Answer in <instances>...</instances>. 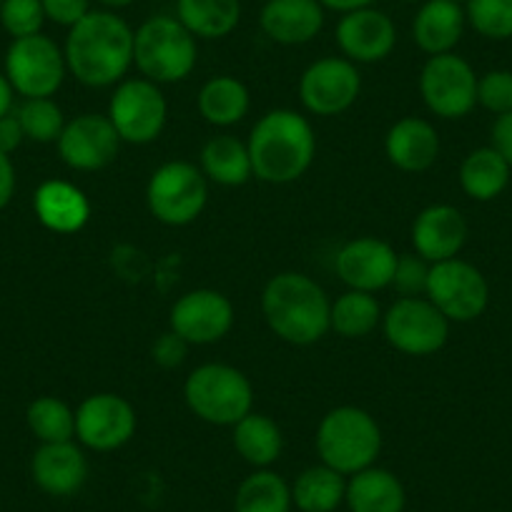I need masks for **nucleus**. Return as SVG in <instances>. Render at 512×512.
Returning a JSON list of instances; mask_svg holds the SVG:
<instances>
[{"mask_svg": "<svg viewBox=\"0 0 512 512\" xmlns=\"http://www.w3.org/2000/svg\"><path fill=\"white\" fill-rule=\"evenodd\" d=\"M452 3H457V6H462V8H465L467 3H470V0H452Z\"/></svg>", "mask_w": 512, "mask_h": 512, "instance_id": "09e8293b", "label": "nucleus"}, {"mask_svg": "<svg viewBox=\"0 0 512 512\" xmlns=\"http://www.w3.org/2000/svg\"><path fill=\"white\" fill-rule=\"evenodd\" d=\"M477 106L502 116L512 111V71L495 68L477 78Z\"/></svg>", "mask_w": 512, "mask_h": 512, "instance_id": "4c0bfd02", "label": "nucleus"}, {"mask_svg": "<svg viewBox=\"0 0 512 512\" xmlns=\"http://www.w3.org/2000/svg\"><path fill=\"white\" fill-rule=\"evenodd\" d=\"M322 3L324 11H334V13H352L359 11V8H369L374 6L377 0H319Z\"/></svg>", "mask_w": 512, "mask_h": 512, "instance_id": "a18cd8bd", "label": "nucleus"}, {"mask_svg": "<svg viewBox=\"0 0 512 512\" xmlns=\"http://www.w3.org/2000/svg\"><path fill=\"white\" fill-rule=\"evenodd\" d=\"M470 226L452 204L425 206L412 221V246L430 264L455 259L467 244Z\"/></svg>", "mask_w": 512, "mask_h": 512, "instance_id": "6ab92c4d", "label": "nucleus"}, {"mask_svg": "<svg viewBox=\"0 0 512 512\" xmlns=\"http://www.w3.org/2000/svg\"><path fill=\"white\" fill-rule=\"evenodd\" d=\"M465 28V8L452 0H425L412 18V41L427 56H442L455 51Z\"/></svg>", "mask_w": 512, "mask_h": 512, "instance_id": "b1692460", "label": "nucleus"}, {"mask_svg": "<svg viewBox=\"0 0 512 512\" xmlns=\"http://www.w3.org/2000/svg\"><path fill=\"white\" fill-rule=\"evenodd\" d=\"M314 445L322 465L352 477L377 462L382 452V427L362 407H334L319 422Z\"/></svg>", "mask_w": 512, "mask_h": 512, "instance_id": "20e7f679", "label": "nucleus"}, {"mask_svg": "<svg viewBox=\"0 0 512 512\" xmlns=\"http://www.w3.org/2000/svg\"><path fill=\"white\" fill-rule=\"evenodd\" d=\"M23 141H26V134H23L21 121H18V113H6V116L0 118V154L11 156Z\"/></svg>", "mask_w": 512, "mask_h": 512, "instance_id": "37998d69", "label": "nucleus"}, {"mask_svg": "<svg viewBox=\"0 0 512 512\" xmlns=\"http://www.w3.org/2000/svg\"><path fill=\"white\" fill-rule=\"evenodd\" d=\"M196 61V38L176 16H151L134 31V66L159 86L186 81Z\"/></svg>", "mask_w": 512, "mask_h": 512, "instance_id": "423d86ee", "label": "nucleus"}, {"mask_svg": "<svg viewBox=\"0 0 512 512\" xmlns=\"http://www.w3.org/2000/svg\"><path fill=\"white\" fill-rule=\"evenodd\" d=\"M189 347H191L189 342H184L179 334L169 329V332H164L154 342V347H151V357H154V362L159 364V367L176 369L184 364L186 354H189Z\"/></svg>", "mask_w": 512, "mask_h": 512, "instance_id": "a19ab883", "label": "nucleus"}, {"mask_svg": "<svg viewBox=\"0 0 512 512\" xmlns=\"http://www.w3.org/2000/svg\"><path fill=\"white\" fill-rule=\"evenodd\" d=\"M337 46L352 63H379L397 46V26L379 8H359L344 13L337 23Z\"/></svg>", "mask_w": 512, "mask_h": 512, "instance_id": "a211bd4d", "label": "nucleus"}, {"mask_svg": "<svg viewBox=\"0 0 512 512\" xmlns=\"http://www.w3.org/2000/svg\"><path fill=\"white\" fill-rule=\"evenodd\" d=\"M176 18L196 41H219L241 23V0H176Z\"/></svg>", "mask_w": 512, "mask_h": 512, "instance_id": "c85d7f7f", "label": "nucleus"}, {"mask_svg": "<svg viewBox=\"0 0 512 512\" xmlns=\"http://www.w3.org/2000/svg\"><path fill=\"white\" fill-rule=\"evenodd\" d=\"M234 512H292V485L274 470H254L236 487Z\"/></svg>", "mask_w": 512, "mask_h": 512, "instance_id": "473e14b6", "label": "nucleus"}, {"mask_svg": "<svg viewBox=\"0 0 512 512\" xmlns=\"http://www.w3.org/2000/svg\"><path fill=\"white\" fill-rule=\"evenodd\" d=\"M259 26L279 46H304L322 33L324 8L319 0H267Z\"/></svg>", "mask_w": 512, "mask_h": 512, "instance_id": "4be33fe9", "label": "nucleus"}, {"mask_svg": "<svg viewBox=\"0 0 512 512\" xmlns=\"http://www.w3.org/2000/svg\"><path fill=\"white\" fill-rule=\"evenodd\" d=\"M405 3H425V0H405Z\"/></svg>", "mask_w": 512, "mask_h": 512, "instance_id": "8fccbe9b", "label": "nucleus"}, {"mask_svg": "<svg viewBox=\"0 0 512 512\" xmlns=\"http://www.w3.org/2000/svg\"><path fill=\"white\" fill-rule=\"evenodd\" d=\"M41 3L43 13H46V21L63 28H73L93 11V0H41Z\"/></svg>", "mask_w": 512, "mask_h": 512, "instance_id": "ea45409f", "label": "nucleus"}, {"mask_svg": "<svg viewBox=\"0 0 512 512\" xmlns=\"http://www.w3.org/2000/svg\"><path fill=\"white\" fill-rule=\"evenodd\" d=\"M420 96L437 118H465L477 106L475 68L455 51L430 56L420 71Z\"/></svg>", "mask_w": 512, "mask_h": 512, "instance_id": "f8f14e48", "label": "nucleus"}, {"mask_svg": "<svg viewBox=\"0 0 512 512\" xmlns=\"http://www.w3.org/2000/svg\"><path fill=\"white\" fill-rule=\"evenodd\" d=\"M13 194H16V166L11 156L0 154V211L11 204Z\"/></svg>", "mask_w": 512, "mask_h": 512, "instance_id": "c03bdc74", "label": "nucleus"}, {"mask_svg": "<svg viewBox=\"0 0 512 512\" xmlns=\"http://www.w3.org/2000/svg\"><path fill=\"white\" fill-rule=\"evenodd\" d=\"M382 324V307L369 292L347 289L332 302L329 329L344 339H364Z\"/></svg>", "mask_w": 512, "mask_h": 512, "instance_id": "2f4dec72", "label": "nucleus"}, {"mask_svg": "<svg viewBox=\"0 0 512 512\" xmlns=\"http://www.w3.org/2000/svg\"><path fill=\"white\" fill-rule=\"evenodd\" d=\"M347 495V477L327 465L307 467L292 485V505L299 512H334Z\"/></svg>", "mask_w": 512, "mask_h": 512, "instance_id": "7c9ffc66", "label": "nucleus"}, {"mask_svg": "<svg viewBox=\"0 0 512 512\" xmlns=\"http://www.w3.org/2000/svg\"><path fill=\"white\" fill-rule=\"evenodd\" d=\"M397 251L377 236H357L347 241L334 256V272L347 289L377 294L392 287Z\"/></svg>", "mask_w": 512, "mask_h": 512, "instance_id": "f3484780", "label": "nucleus"}, {"mask_svg": "<svg viewBox=\"0 0 512 512\" xmlns=\"http://www.w3.org/2000/svg\"><path fill=\"white\" fill-rule=\"evenodd\" d=\"M246 146L256 179L284 186L294 184L312 169L317 134L307 116L292 108H274L254 123Z\"/></svg>", "mask_w": 512, "mask_h": 512, "instance_id": "f03ea898", "label": "nucleus"}, {"mask_svg": "<svg viewBox=\"0 0 512 512\" xmlns=\"http://www.w3.org/2000/svg\"><path fill=\"white\" fill-rule=\"evenodd\" d=\"M13 86L8 83L6 73H0V118L13 111Z\"/></svg>", "mask_w": 512, "mask_h": 512, "instance_id": "49530a36", "label": "nucleus"}, {"mask_svg": "<svg viewBox=\"0 0 512 512\" xmlns=\"http://www.w3.org/2000/svg\"><path fill=\"white\" fill-rule=\"evenodd\" d=\"M427 299L447 317V322L467 324L480 319L490 304V284L475 264L460 256L430 267Z\"/></svg>", "mask_w": 512, "mask_h": 512, "instance_id": "9b49d317", "label": "nucleus"}, {"mask_svg": "<svg viewBox=\"0 0 512 512\" xmlns=\"http://www.w3.org/2000/svg\"><path fill=\"white\" fill-rule=\"evenodd\" d=\"M16 113L26 139L36 144H56L66 128V116L53 98H26Z\"/></svg>", "mask_w": 512, "mask_h": 512, "instance_id": "f704fd0d", "label": "nucleus"}, {"mask_svg": "<svg viewBox=\"0 0 512 512\" xmlns=\"http://www.w3.org/2000/svg\"><path fill=\"white\" fill-rule=\"evenodd\" d=\"M379 327L387 344L407 357H430L450 339V322L427 297H400Z\"/></svg>", "mask_w": 512, "mask_h": 512, "instance_id": "1a4fd4ad", "label": "nucleus"}, {"mask_svg": "<svg viewBox=\"0 0 512 512\" xmlns=\"http://www.w3.org/2000/svg\"><path fill=\"white\" fill-rule=\"evenodd\" d=\"M349 512H405L407 492L400 477L384 467H367L347 480Z\"/></svg>", "mask_w": 512, "mask_h": 512, "instance_id": "393cba45", "label": "nucleus"}, {"mask_svg": "<svg viewBox=\"0 0 512 512\" xmlns=\"http://www.w3.org/2000/svg\"><path fill=\"white\" fill-rule=\"evenodd\" d=\"M58 144L61 161L73 171H101L116 161L121 136L103 113H81L66 121Z\"/></svg>", "mask_w": 512, "mask_h": 512, "instance_id": "dca6fc26", "label": "nucleus"}, {"mask_svg": "<svg viewBox=\"0 0 512 512\" xmlns=\"http://www.w3.org/2000/svg\"><path fill=\"white\" fill-rule=\"evenodd\" d=\"M63 56L68 73L83 86H118L134 66V28L116 11L98 8L68 28Z\"/></svg>", "mask_w": 512, "mask_h": 512, "instance_id": "f257e3e1", "label": "nucleus"}, {"mask_svg": "<svg viewBox=\"0 0 512 512\" xmlns=\"http://www.w3.org/2000/svg\"><path fill=\"white\" fill-rule=\"evenodd\" d=\"M26 422L33 435L46 442H71L76 437V412L51 395L36 397L26 410Z\"/></svg>", "mask_w": 512, "mask_h": 512, "instance_id": "72a5a7b5", "label": "nucleus"}, {"mask_svg": "<svg viewBox=\"0 0 512 512\" xmlns=\"http://www.w3.org/2000/svg\"><path fill=\"white\" fill-rule=\"evenodd\" d=\"M465 16L467 26L487 41L512 38V0H470Z\"/></svg>", "mask_w": 512, "mask_h": 512, "instance_id": "c9c22d12", "label": "nucleus"}, {"mask_svg": "<svg viewBox=\"0 0 512 512\" xmlns=\"http://www.w3.org/2000/svg\"><path fill=\"white\" fill-rule=\"evenodd\" d=\"M234 304L216 289H191L181 294L169 314V329L191 347L216 344L234 327Z\"/></svg>", "mask_w": 512, "mask_h": 512, "instance_id": "2eb2a0df", "label": "nucleus"}, {"mask_svg": "<svg viewBox=\"0 0 512 512\" xmlns=\"http://www.w3.org/2000/svg\"><path fill=\"white\" fill-rule=\"evenodd\" d=\"M33 211L36 219L53 234H76L91 219V201L71 181L51 179L36 189Z\"/></svg>", "mask_w": 512, "mask_h": 512, "instance_id": "5701e85b", "label": "nucleus"}, {"mask_svg": "<svg viewBox=\"0 0 512 512\" xmlns=\"http://www.w3.org/2000/svg\"><path fill=\"white\" fill-rule=\"evenodd\" d=\"M490 146L512 166V111L495 116L490 131Z\"/></svg>", "mask_w": 512, "mask_h": 512, "instance_id": "79ce46f5", "label": "nucleus"}, {"mask_svg": "<svg viewBox=\"0 0 512 512\" xmlns=\"http://www.w3.org/2000/svg\"><path fill=\"white\" fill-rule=\"evenodd\" d=\"M184 402L206 425L234 427L254 410V387L241 369L206 362L191 369L184 382Z\"/></svg>", "mask_w": 512, "mask_h": 512, "instance_id": "39448f33", "label": "nucleus"}, {"mask_svg": "<svg viewBox=\"0 0 512 512\" xmlns=\"http://www.w3.org/2000/svg\"><path fill=\"white\" fill-rule=\"evenodd\" d=\"M199 169L209 184L226 186V189L244 186L254 176L249 146L229 134L206 141L199 156Z\"/></svg>", "mask_w": 512, "mask_h": 512, "instance_id": "bb28decb", "label": "nucleus"}, {"mask_svg": "<svg viewBox=\"0 0 512 512\" xmlns=\"http://www.w3.org/2000/svg\"><path fill=\"white\" fill-rule=\"evenodd\" d=\"M0 3H3V0H0Z\"/></svg>", "mask_w": 512, "mask_h": 512, "instance_id": "3c124183", "label": "nucleus"}, {"mask_svg": "<svg viewBox=\"0 0 512 512\" xmlns=\"http://www.w3.org/2000/svg\"><path fill=\"white\" fill-rule=\"evenodd\" d=\"M209 201V181L191 161H166L146 184V206L166 226H189Z\"/></svg>", "mask_w": 512, "mask_h": 512, "instance_id": "0eeeda50", "label": "nucleus"}, {"mask_svg": "<svg viewBox=\"0 0 512 512\" xmlns=\"http://www.w3.org/2000/svg\"><path fill=\"white\" fill-rule=\"evenodd\" d=\"M33 482L51 497H71L88 480V460L76 442H46L33 452Z\"/></svg>", "mask_w": 512, "mask_h": 512, "instance_id": "aec40b11", "label": "nucleus"}, {"mask_svg": "<svg viewBox=\"0 0 512 512\" xmlns=\"http://www.w3.org/2000/svg\"><path fill=\"white\" fill-rule=\"evenodd\" d=\"M139 427L134 405L116 392H96L76 410V437L93 452L121 450Z\"/></svg>", "mask_w": 512, "mask_h": 512, "instance_id": "4468645a", "label": "nucleus"}, {"mask_svg": "<svg viewBox=\"0 0 512 512\" xmlns=\"http://www.w3.org/2000/svg\"><path fill=\"white\" fill-rule=\"evenodd\" d=\"M512 166L492 146L470 151L460 164V189L472 201H492L510 184Z\"/></svg>", "mask_w": 512, "mask_h": 512, "instance_id": "c756f323", "label": "nucleus"}, {"mask_svg": "<svg viewBox=\"0 0 512 512\" xmlns=\"http://www.w3.org/2000/svg\"><path fill=\"white\" fill-rule=\"evenodd\" d=\"M196 108L209 126L229 128L244 121L251 108L249 88L234 76H214L201 86Z\"/></svg>", "mask_w": 512, "mask_h": 512, "instance_id": "cd10ccee", "label": "nucleus"}, {"mask_svg": "<svg viewBox=\"0 0 512 512\" xmlns=\"http://www.w3.org/2000/svg\"><path fill=\"white\" fill-rule=\"evenodd\" d=\"M234 450L239 452L241 460L246 465L256 467V470H267L274 462L282 457L284 450V435L282 427L272 420L269 415L251 410L244 420L236 422L234 427Z\"/></svg>", "mask_w": 512, "mask_h": 512, "instance_id": "a878e982", "label": "nucleus"}, {"mask_svg": "<svg viewBox=\"0 0 512 512\" xmlns=\"http://www.w3.org/2000/svg\"><path fill=\"white\" fill-rule=\"evenodd\" d=\"M384 154L395 169L422 174L440 159V134L425 118L405 116L392 123L384 136Z\"/></svg>", "mask_w": 512, "mask_h": 512, "instance_id": "412c9836", "label": "nucleus"}, {"mask_svg": "<svg viewBox=\"0 0 512 512\" xmlns=\"http://www.w3.org/2000/svg\"><path fill=\"white\" fill-rule=\"evenodd\" d=\"M93 3H98L103 11H123V8L131 6L134 0H93Z\"/></svg>", "mask_w": 512, "mask_h": 512, "instance_id": "de8ad7c7", "label": "nucleus"}, {"mask_svg": "<svg viewBox=\"0 0 512 512\" xmlns=\"http://www.w3.org/2000/svg\"><path fill=\"white\" fill-rule=\"evenodd\" d=\"M108 121L123 144H154L166 128L169 103L159 83L149 78H123L108 101Z\"/></svg>", "mask_w": 512, "mask_h": 512, "instance_id": "6e6552de", "label": "nucleus"}, {"mask_svg": "<svg viewBox=\"0 0 512 512\" xmlns=\"http://www.w3.org/2000/svg\"><path fill=\"white\" fill-rule=\"evenodd\" d=\"M362 76L357 63L344 56H327L309 63L299 78V101L312 116H339L357 103Z\"/></svg>", "mask_w": 512, "mask_h": 512, "instance_id": "ddd939ff", "label": "nucleus"}, {"mask_svg": "<svg viewBox=\"0 0 512 512\" xmlns=\"http://www.w3.org/2000/svg\"><path fill=\"white\" fill-rule=\"evenodd\" d=\"M432 264L422 259L417 251L397 256L395 277H392V289L400 292V297H425L427 279H430Z\"/></svg>", "mask_w": 512, "mask_h": 512, "instance_id": "58836bf2", "label": "nucleus"}, {"mask_svg": "<svg viewBox=\"0 0 512 512\" xmlns=\"http://www.w3.org/2000/svg\"><path fill=\"white\" fill-rule=\"evenodd\" d=\"M6 78L23 98H51L66 81V56L53 38L28 36L11 41L6 51Z\"/></svg>", "mask_w": 512, "mask_h": 512, "instance_id": "9d476101", "label": "nucleus"}, {"mask_svg": "<svg viewBox=\"0 0 512 512\" xmlns=\"http://www.w3.org/2000/svg\"><path fill=\"white\" fill-rule=\"evenodd\" d=\"M43 23H46V13H43L41 0H3L0 3V26L13 41L43 33Z\"/></svg>", "mask_w": 512, "mask_h": 512, "instance_id": "e433bc0d", "label": "nucleus"}, {"mask_svg": "<svg viewBox=\"0 0 512 512\" xmlns=\"http://www.w3.org/2000/svg\"><path fill=\"white\" fill-rule=\"evenodd\" d=\"M327 292L302 272H282L262 292V314L272 334L294 347H309L329 332Z\"/></svg>", "mask_w": 512, "mask_h": 512, "instance_id": "7ed1b4c3", "label": "nucleus"}]
</instances>
